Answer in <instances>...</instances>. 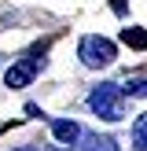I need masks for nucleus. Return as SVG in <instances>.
Instances as JSON below:
<instances>
[{"instance_id": "nucleus-1", "label": "nucleus", "mask_w": 147, "mask_h": 151, "mask_svg": "<svg viewBox=\"0 0 147 151\" xmlns=\"http://www.w3.org/2000/svg\"><path fill=\"white\" fill-rule=\"evenodd\" d=\"M88 107L99 118H107V122H121L125 118V92H121V85H114V81L96 85L92 96H88Z\"/></svg>"}, {"instance_id": "nucleus-2", "label": "nucleus", "mask_w": 147, "mask_h": 151, "mask_svg": "<svg viewBox=\"0 0 147 151\" xmlns=\"http://www.w3.org/2000/svg\"><path fill=\"white\" fill-rule=\"evenodd\" d=\"M77 55H81V63H85V66L99 70V66H110V63H114L118 48H114V41H107V37H99V33H88V37H81V44H77Z\"/></svg>"}, {"instance_id": "nucleus-3", "label": "nucleus", "mask_w": 147, "mask_h": 151, "mask_svg": "<svg viewBox=\"0 0 147 151\" xmlns=\"http://www.w3.org/2000/svg\"><path fill=\"white\" fill-rule=\"evenodd\" d=\"M41 70V52H33V55H26L22 63H15V66H7V74H4V81L11 88H26L29 81H33V74Z\"/></svg>"}, {"instance_id": "nucleus-4", "label": "nucleus", "mask_w": 147, "mask_h": 151, "mask_svg": "<svg viewBox=\"0 0 147 151\" xmlns=\"http://www.w3.org/2000/svg\"><path fill=\"white\" fill-rule=\"evenodd\" d=\"M51 133H55V140L63 147H74L81 140V125L77 122H70V118H59V122H51Z\"/></svg>"}, {"instance_id": "nucleus-5", "label": "nucleus", "mask_w": 147, "mask_h": 151, "mask_svg": "<svg viewBox=\"0 0 147 151\" xmlns=\"http://www.w3.org/2000/svg\"><path fill=\"white\" fill-rule=\"evenodd\" d=\"M77 151H118L114 137H99V133H81V144H74Z\"/></svg>"}, {"instance_id": "nucleus-6", "label": "nucleus", "mask_w": 147, "mask_h": 151, "mask_svg": "<svg viewBox=\"0 0 147 151\" xmlns=\"http://www.w3.org/2000/svg\"><path fill=\"white\" fill-rule=\"evenodd\" d=\"M121 41L129 44V48L143 52V48H147V29H140V26H125V29H121Z\"/></svg>"}, {"instance_id": "nucleus-7", "label": "nucleus", "mask_w": 147, "mask_h": 151, "mask_svg": "<svg viewBox=\"0 0 147 151\" xmlns=\"http://www.w3.org/2000/svg\"><path fill=\"white\" fill-rule=\"evenodd\" d=\"M132 151H147V111L132 125Z\"/></svg>"}, {"instance_id": "nucleus-8", "label": "nucleus", "mask_w": 147, "mask_h": 151, "mask_svg": "<svg viewBox=\"0 0 147 151\" xmlns=\"http://www.w3.org/2000/svg\"><path fill=\"white\" fill-rule=\"evenodd\" d=\"M121 92L125 96H147V78H136V81H129V85H121Z\"/></svg>"}, {"instance_id": "nucleus-9", "label": "nucleus", "mask_w": 147, "mask_h": 151, "mask_svg": "<svg viewBox=\"0 0 147 151\" xmlns=\"http://www.w3.org/2000/svg\"><path fill=\"white\" fill-rule=\"evenodd\" d=\"M19 151H63V147H19Z\"/></svg>"}]
</instances>
